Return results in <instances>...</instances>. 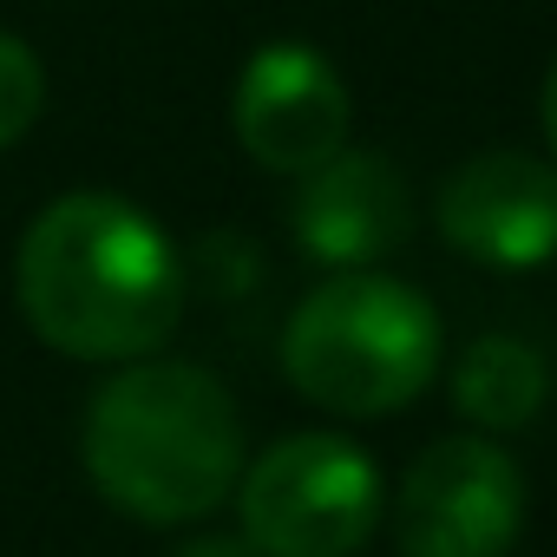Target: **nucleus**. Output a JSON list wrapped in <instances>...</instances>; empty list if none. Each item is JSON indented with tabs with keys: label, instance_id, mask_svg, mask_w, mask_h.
<instances>
[{
	"label": "nucleus",
	"instance_id": "obj_1",
	"mask_svg": "<svg viewBox=\"0 0 557 557\" xmlns=\"http://www.w3.org/2000/svg\"><path fill=\"white\" fill-rule=\"evenodd\" d=\"M14 302L73 361H145L184 315V262L132 197L73 190L27 223Z\"/></svg>",
	"mask_w": 557,
	"mask_h": 557
},
{
	"label": "nucleus",
	"instance_id": "obj_2",
	"mask_svg": "<svg viewBox=\"0 0 557 557\" xmlns=\"http://www.w3.org/2000/svg\"><path fill=\"white\" fill-rule=\"evenodd\" d=\"M86 472L138 524H197L243 479V420L190 361H125L86 407Z\"/></svg>",
	"mask_w": 557,
	"mask_h": 557
},
{
	"label": "nucleus",
	"instance_id": "obj_3",
	"mask_svg": "<svg viewBox=\"0 0 557 557\" xmlns=\"http://www.w3.org/2000/svg\"><path fill=\"white\" fill-rule=\"evenodd\" d=\"M283 374L322 413H400L440 374V315L420 289L381 269H335L283 329Z\"/></svg>",
	"mask_w": 557,
	"mask_h": 557
},
{
	"label": "nucleus",
	"instance_id": "obj_4",
	"mask_svg": "<svg viewBox=\"0 0 557 557\" xmlns=\"http://www.w3.org/2000/svg\"><path fill=\"white\" fill-rule=\"evenodd\" d=\"M236 511L262 557H355L381 524V472L342 433H296L243 472Z\"/></svg>",
	"mask_w": 557,
	"mask_h": 557
},
{
	"label": "nucleus",
	"instance_id": "obj_5",
	"mask_svg": "<svg viewBox=\"0 0 557 557\" xmlns=\"http://www.w3.org/2000/svg\"><path fill=\"white\" fill-rule=\"evenodd\" d=\"M524 472L479 433L433 440L394 498L400 557H505L524 531Z\"/></svg>",
	"mask_w": 557,
	"mask_h": 557
},
{
	"label": "nucleus",
	"instance_id": "obj_6",
	"mask_svg": "<svg viewBox=\"0 0 557 557\" xmlns=\"http://www.w3.org/2000/svg\"><path fill=\"white\" fill-rule=\"evenodd\" d=\"M230 119H236L243 151L262 171L309 177L315 164H329L348 145L355 106H348V79L329 66V53H315L309 40H269L236 73Z\"/></svg>",
	"mask_w": 557,
	"mask_h": 557
},
{
	"label": "nucleus",
	"instance_id": "obj_7",
	"mask_svg": "<svg viewBox=\"0 0 557 557\" xmlns=\"http://www.w3.org/2000/svg\"><path fill=\"white\" fill-rule=\"evenodd\" d=\"M433 216L485 269H544L557 256V171L524 151H479L440 184Z\"/></svg>",
	"mask_w": 557,
	"mask_h": 557
},
{
	"label": "nucleus",
	"instance_id": "obj_8",
	"mask_svg": "<svg viewBox=\"0 0 557 557\" xmlns=\"http://www.w3.org/2000/svg\"><path fill=\"white\" fill-rule=\"evenodd\" d=\"M413 223V197L381 151H335L296 190V243L329 269L381 262Z\"/></svg>",
	"mask_w": 557,
	"mask_h": 557
},
{
	"label": "nucleus",
	"instance_id": "obj_9",
	"mask_svg": "<svg viewBox=\"0 0 557 557\" xmlns=\"http://www.w3.org/2000/svg\"><path fill=\"white\" fill-rule=\"evenodd\" d=\"M550 394V374H544V355L518 335H479L459 368H453V400L472 426L485 433H518L537 420Z\"/></svg>",
	"mask_w": 557,
	"mask_h": 557
},
{
	"label": "nucleus",
	"instance_id": "obj_10",
	"mask_svg": "<svg viewBox=\"0 0 557 557\" xmlns=\"http://www.w3.org/2000/svg\"><path fill=\"white\" fill-rule=\"evenodd\" d=\"M40 106H47V73H40L34 47L14 40V34H0V151L34 132Z\"/></svg>",
	"mask_w": 557,
	"mask_h": 557
},
{
	"label": "nucleus",
	"instance_id": "obj_11",
	"mask_svg": "<svg viewBox=\"0 0 557 557\" xmlns=\"http://www.w3.org/2000/svg\"><path fill=\"white\" fill-rule=\"evenodd\" d=\"M177 557H262V550H256L249 537H216V531H210V537H190Z\"/></svg>",
	"mask_w": 557,
	"mask_h": 557
},
{
	"label": "nucleus",
	"instance_id": "obj_12",
	"mask_svg": "<svg viewBox=\"0 0 557 557\" xmlns=\"http://www.w3.org/2000/svg\"><path fill=\"white\" fill-rule=\"evenodd\" d=\"M537 112H544V138H550V158H557V60H550V73H544V99H537Z\"/></svg>",
	"mask_w": 557,
	"mask_h": 557
}]
</instances>
